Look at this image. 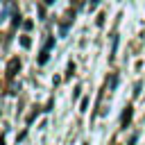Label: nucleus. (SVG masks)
<instances>
[{
    "mask_svg": "<svg viewBox=\"0 0 145 145\" xmlns=\"http://www.w3.org/2000/svg\"><path fill=\"white\" fill-rule=\"evenodd\" d=\"M88 5H91V9H95V5H97V0H91Z\"/></svg>",
    "mask_w": 145,
    "mask_h": 145,
    "instance_id": "39448f33",
    "label": "nucleus"
},
{
    "mask_svg": "<svg viewBox=\"0 0 145 145\" xmlns=\"http://www.w3.org/2000/svg\"><path fill=\"white\" fill-rule=\"evenodd\" d=\"M20 43H23V48H29V39H27V36H23V39H20Z\"/></svg>",
    "mask_w": 145,
    "mask_h": 145,
    "instance_id": "20e7f679",
    "label": "nucleus"
},
{
    "mask_svg": "<svg viewBox=\"0 0 145 145\" xmlns=\"http://www.w3.org/2000/svg\"><path fill=\"white\" fill-rule=\"evenodd\" d=\"M18 70H20V59H18V57L9 59V63H7V79H14Z\"/></svg>",
    "mask_w": 145,
    "mask_h": 145,
    "instance_id": "f257e3e1",
    "label": "nucleus"
},
{
    "mask_svg": "<svg viewBox=\"0 0 145 145\" xmlns=\"http://www.w3.org/2000/svg\"><path fill=\"white\" fill-rule=\"evenodd\" d=\"M129 120H131V106H127V109H125V113H122V127H127V125H129Z\"/></svg>",
    "mask_w": 145,
    "mask_h": 145,
    "instance_id": "7ed1b4c3",
    "label": "nucleus"
},
{
    "mask_svg": "<svg viewBox=\"0 0 145 145\" xmlns=\"http://www.w3.org/2000/svg\"><path fill=\"white\" fill-rule=\"evenodd\" d=\"M52 43H54V39H48V43L43 45V50H41V54H39V63H45V61H48V54H50Z\"/></svg>",
    "mask_w": 145,
    "mask_h": 145,
    "instance_id": "f03ea898",
    "label": "nucleus"
},
{
    "mask_svg": "<svg viewBox=\"0 0 145 145\" xmlns=\"http://www.w3.org/2000/svg\"><path fill=\"white\" fill-rule=\"evenodd\" d=\"M50 2H54V0H45V5H50Z\"/></svg>",
    "mask_w": 145,
    "mask_h": 145,
    "instance_id": "423d86ee",
    "label": "nucleus"
}]
</instances>
